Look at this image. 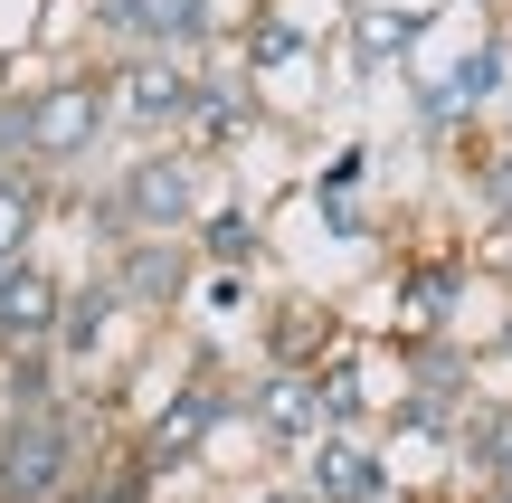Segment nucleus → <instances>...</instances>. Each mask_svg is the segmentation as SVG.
<instances>
[{
	"instance_id": "obj_1",
	"label": "nucleus",
	"mask_w": 512,
	"mask_h": 503,
	"mask_svg": "<svg viewBox=\"0 0 512 503\" xmlns=\"http://www.w3.org/2000/svg\"><path fill=\"white\" fill-rule=\"evenodd\" d=\"M10 105V143L19 171H48V181H76L95 152L114 143V95H105V57H38L29 86L0 95Z\"/></svg>"
},
{
	"instance_id": "obj_2",
	"label": "nucleus",
	"mask_w": 512,
	"mask_h": 503,
	"mask_svg": "<svg viewBox=\"0 0 512 503\" xmlns=\"http://www.w3.org/2000/svg\"><path fill=\"white\" fill-rule=\"evenodd\" d=\"M95 200H105L133 238H190V228L209 219V152H190V143H133Z\"/></svg>"
},
{
	"instance_id": "obj_3",
	"label": "nucleus",
	"mask_w": 512,
	"mask_h": 503,
	"mask_svg": "<svg viewBox=\"0 0 512 503\" xmlns=\"http://www.w3.org/2000/svg\"><path fill=\"white\" fill-rule=\"evenodd\" d=\"M238 390L247 380H219V371H190L181 390H162L143 409V456H162V466H200L209 447H219V428H238Z\"/></svg>"
},
{
	"instance_id": "obj_4",
	"label": "nucleus",
	"mask_w": 512,
	"mask_h": 503,
	"mask_svg": "<svg viewBox=\"0 0 512 503\" xmlns=\"http://www.w3.org/2000/svg\"><path fill=\"white\" fill-rule=\"evenodd\" d=\"M190 57H152V48H133V57H105V95H114V133L124 143H171L181 133V105H190Z\"/></svg>"
},
{
	"instance_id": "obj_5",
	"label": "nucleus",
	"mask_w": 512,
	"mask_h": 503,
	"mask_svg": "<svg viewBox=\"0 0 512 503\" xmlns=\"http://www.w3.org/2000/svg\"><path fill=\"white\" fill-rule=\"evenodd\" d=\"M105 285L124 295L133 323H162V314H181L190 285H200V247L190 238H124L105 257Z\"/></svg>"
},
{
	"instance_id": "obj_6",
	"label": "nucleus",
	"mask_w": 512,
	"mask_h": 503,
	"mask_svg": "<svg viewBox=\"0 0 512 503\" xmlns=\"http://www.w3.org/2000/svg\"><path fill=\"white\" fill-rule=\"evenodd\" d=\"M114 323H133L124 314V295H114L105 285V266H95V276H76L67 285V314H57V371L76 380V390H86V380H114Z\"/></svg>"
},
{
	"instance_id": "obj_7",
	"label": "nucleus",
	"mask_w": 512,
	"mask_h": 503,
	"mask_svg": "<svg viewBox=\"0 0 512 503\" xmlns=\"http://www.w3.org/2000/svg\"><path fill=\"white\" fill-rule=\"evenodd\" d=\"M304 494L313 503H399V475H389V456L370 447V437L323 428L304 447Z\"/></svg>"
},
{
	"instance_id": "obj_8",
	"label": "nucleus",
	"mask_w": 512,
	"mask_h": 503,
	"mask_svg": "<svg viewBox=\"0 0 512 503\" xmlns=\"http://www.w3.org/2000/svg\"><path fill=\"white\" fill-rule=\"evenodd\" d=\"M67 285L76 276H57L38 247H29V257H10V266H0V342H57Z\"/></svg>"
},
{
	"instance_id": "obj_9",
	"label": "nucleus",
	"mask_w": 512,
	"mask_h": 503,
	"mask_svg": "<svg viewBox=\"0 0 512 503\" xmlns=\"http://www.w3.org/2000/svg\"><path fill=\"white\" fill-rule=\"evenodd\" d=\"M418 38H427V10H389V0H351L342 10V57L380 86V76H399L408 57H418Z\"/></svg>"
},
{
	"instance_id": "obj_10",
	"label": "nucleus",
	"mask_w": 512,
	"mask_h": 503,
	"mask_svg": "<svg viewBox=\"0 0 512 503\" xmlns=\"http://www.w3.org/2000/svg\"><path fill=\"white\" fill-rule=\"evenodd\" d=\"M342 323H332V304H313V295H285L266 314V333H256V371H313V361H332L342 352Z\"/></svg>"
},
{
	"instance_id": "obj_11",
	"label": "nucleus",
	"mask_w": 512,
	"mask_h": 503,
	"mask_svg": "<svg viewBox=\"0 0 512 503\" xmlns=\"http://www.w3.org/2000/svg\"><path fill=\"white\" fill-rule=\"evenodd\" d=\"M238 409L256 418L266 447H313L323 437V399H313V371H256L238 390Z\"/></svg>"
},
{
	"instance_id": "obj_12",
	"label": "nucleus",
	"mask_w": 512,
	"mask_h": 503,
	"mask_svg": "<svg viewBox=\"0 0 512 503\" xmlns=\"http://www.w3.org/2000/svg\"><path fill=\"white\" fill-rule=\"evenodd\" d=\"M48 228H57V181L48 171H0V266L29 257Z\"/></svg>"
},
{
	"instance_id": "obj_13",
	"label": "nucleus",
	"mask_w": 512,
	"mask_h": 503,
	"mask_svg": "<svg viewBox=\"0 0 512 503\" xmlns=\"http://www.w3.org/2000/svg\"><path fill=\"white\" fill-rule=\"evenodd\" d=\"M456 466H475L484 494H512V399L484 390L475 409H465V428H456Z\"/></svg>"
},
{
	"instance_id": "obj_14",
	"label": "nucleus",
	"mask_w": 512,
	"mask_h": 503,
	"mask_svg": "<svg viewBox=\"0 0 512 503\" xmlns=\"http://www.w3.org/2000/svg\"><path fill=\"white\" fill-rule=\"evenodd\" d=\"M190 247H200V266H219V276H247V266H266V219L238 209V200H219L190 228Z\"/></svg>"
},
{
	"instance_id": "obj_15",
	"label": "nucleus",
	"mask_w": 512,
	"mask_h": 503,
	"mask_svg": "<svg viewBox=\"0 0 512 503\" xmlns=\"http://www.w3.org/2000/svg\"><path fill=\"white\" fill-rule=\"evenodd\" d=\"M361 181H370V152H361V143H342L323 171H313V200H351Z\"/></svg>"
},
{
	"instance_id": "obj_16",
	"label": "nucleus",
	"mask_w": 512,
	"mask_h": 503,
	"mask_svg": "<svg viewBox=\"0 0 512 503\" xmlns=\"http://www.w3.org/2000/svg\"><path fill=\"white\" fill-rule=\"evenodd\" d=\"M238 503H313V494H304V475H256Z\"/></svg>"
},
{
	"instance_id": "obj_17",
	"label": "nucleus",
	"mask_w": 512,
	"mask_h": 503,
	"mask_svg": "<svg viewBox=\"0 0 512 503\" xmlns=\"http://www.w3.org/2000/svg\"><path fill=\"white\" fill-rule=\"evenodd\" d=\"M0 171H19V143H10V105H0Z\"/></svg>"
},
{
	"instance_id": "obj_18",
	"label": "nucleus",
	"mask_w": 512,
	"mask_h": 503,
	"mask_svg": "<svg viewBox=\"0 0 512 503\" xmlns=\"http://www.w3.org/2000/svg\"><path fill=\"white\" fill-rule=\"evenodd\" d=\"M57 503H105V494H95V475H76V485H67V494H57Z\"/></svg>"
}]
</instances>
